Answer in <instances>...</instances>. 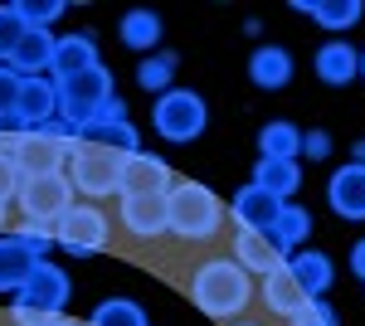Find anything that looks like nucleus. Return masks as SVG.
I'll return each instance as SVG.
<instances>
[{"instance_id":"nucleus-1","label":"nucleus","mask_w":365,"mask_h":326,"mask_svg":"<svg viewBox=\"0 0 365 326\" xmlns=\"http://www.w3.org/2000/svg\"><path fill=\"white\" fill-rule=\"evenodd\" d=\"M253 297H258L253 277L239 268L229 253H215V258L195 263V272H190V302H195L210 322H234V317H244L253 307Z\"/></svg>"},{"instance_id":"nucleus-2","label":"nucleus","mask_w":365,"mask_h":326,"mask_svg":"<svg viewBox=\"0 0 365 326\" xmlns=\"http://www.w3.org/2000/svg\"><path fill=\"white\" fill-rule=\"evenodd\" d=\"M225 229V200L200 185V180H175L166 195V234L180 244H215V234Z\"/></svg>"},{"instance_id":"nucleus-3","label":"nucleus","mask_w":365,"mask_h":326,"mask_svg":"<svg viewBox=\"0 0 365 326\" xmlns=\"http://www.w3.org/2000/svg\"><path fill=\"white\" fill-rule=\"evenodd\" d=\"M54 93H58V117L83 132L88 122L117 98V83H113V73H108V63H93V68L73 73V78H58Z\"/></svg>"},{"instance_id":"nucleus-4","label":"nucleus","mask_w":365,"mask_h":326,"mask_svg":"<svg viewBox=\"0 0 365 326\" xmlns=\"http://www.w3.org/2000/svg\"><path fill=\"white\" fill-rule=\"evenodd\" d=\"M63 175H68L73 195H83L88 205H98V200H108V195L122 190V156H117V151H108V146L78 141V146L68 151Z\"/></svg>"},{"instance_id":"nucleus-5","label":"nucleus","mask_w":365,"mask_h":326,"mask_svg":"<svg viewBox=\"0 0 365 326\" xmlns=\"http://www.w3.org/2000/svg\"><path fill=\"white\" fill-rule=\"evenodd\" d=\"M151 122H156V136L185 146V141L205 136L210 108H205V98H200L195 88H170V93H161V98H151Z\"/></svg>"},{"instance_id":"nucleus-6","label":"nucleus","mask_w":365,"mask_h":326,"mask_svg":"<svg viewBox=\"0 0 365 326\" xmlns=\"http://www.w3.org/2000/svg\"><path fill=\"white\" fill-rule=\"evenodd\" d=\"M15 205H20V224L54 234V224L73 210V185H68L63 170L58 175H34V180H20Z\"/></svg>"},{"instance_id":"nucleus-7","label":"nucleus","mask_w":365,"mask_h":326,"mask_svg":"<svg viewBox=\"0 0 365 326\" xmlns=\"http://www.w3.org/2000/svg\"><path fill=\"white\" fill-rule=\"evenodd\" d=\"M54 244L73 258H93L113 244V219L103 205H88V200H73V210L54 224Z\"/></svg>"},{"instance_id":"nucleus-8","label":"nucleus","mask_w":365,"mask_h":326,"mask_svg":"<svg viewBox=\"0 0 365 326\" xmlns=\"http://www.w3.org/2000/svg\"><path fill=\"white\" fill-rule=\"evenodd\" d=\"M73 297V282H68V272L58 268V263H39V268L25 277V287L15 292V312H29V317H39V322H54L63 317V307Z\"/></svg>"},{"instance_id":"nucleus-9","label":"nucleus","mask_w":365,"mask_h":326,"mask_svg":"<svg viewBox=\"0 0 365 326\" xmlns=\"http://www.w3.org/2000/svg\"><path fill=\"white\" fill-rule=\"evenodd\" d=\"M68 141H58L49 136L44 127L39 132H20L15 136V146H10V161L20 170V180H34V175H58L63 165H68Z\"/></svg>"},{"instance_id":"nucleus-10","label":"nucleus","mask_w":365,"mask_h":326,"mask_svg":"<svg viewBox=\"0 0 365 326\" xmlns=\"http://www.w3.org/2000/svg\"><path fill=\"white\" fill-rule=\"evenodd\" d=\"M117 224L132 244H156L166 239V195H122Z\"/></svg>"},{"instance_id":"nucleus-11","label":"nucleus","mask_w":365,"mask_h":326,"mask_svg":"<svg viewBox=\"0 0 365 326\" xmlns=\"http://www.w3.org/2000/svg\"><path fill=\"white\" fill-rule=\"evenodd\" d=\"M170 185H175V175L161 156H151V151L122 156V190L117 195H170Z\"/></svg>"},{"instance_id":"nucleus-12","label":"nucleus","mask_w":365,"mask_h":326,"mask_svg":"<svg viewBox=\"0 0 365 326\" xmlns=\"http://www.w3.org/2000/svg\"><path fill=\"white\" fill-rule=\"evenodd\" d=\"M15 117L25 132H39L58 117V93H54V78H20V98H15Z\"/></svg>"},{"instance_id":"nucleus-13","label":"nucleus","mask_w":365,"mask_h":326,"mask_svg":"<svg viewBox=\"0 0 365 326\" xmlns=\"http://www.w3.org/2000/svg\"><path fill=\"white\" fill-rule=\"evenodd\" d=\"M282 200H273L268 190H258V185H244V190H234V205H225V219H234V229H253V234H268L273 229V219H278Z\"/></svg>"},{"instance_id":"nucleus-14","label":"nucleus","mask_w":365,"mask_h":326,"mask_svg":"<svg viewBox=\"0 0 365 326\" xmlns=\"http://www.w3.org/2000/svg\"><path fill=\"white\" fill-rule=\"evenodd\" d=\"M229 258L249 272V277H268L273 268L287 263V253H278V244H273L268 234H253V229H234V248H229Z\"/></svg>"},{"instance_id":"nucleus-15","label":"nucleus","mask_w":365,"mask_h":326,"mask_svg":"<svg viewBox=\"0 0 365 326\" xmlns=\"http://www.w3.org/2000/svg\"><path fill=\"white\" fill-rule=\"evenodd\" d=\"M327 205H331V215L361 224L365 219V165H356V161L341 165L336 175L327 180Z\"/></svg>"},{"instance_id":"nucleus-16","label":"nucleus","mask_w":365,"mask_h":326,"mask_svg":"<svg viewBox=\"0 0 365 326\" xmlns=\"http://www.w3.org/2000/svg\"><path fill=\"white\" fill-rule=\"evenodd\" d=\"M93 63H103L98 58V39L88 34V29H73V34H58L54 39V63H49V78H73V73H83Z\"/></svg>"},{"instance_id":"nucleus-17","label":"nucleus","mask_w":365,"mask_h":326,"mask_svg":"<svg viewBox=\"0 0 365 326\" xmlns=\"http://www.w3.org/2000/svg\"><path fill=\"white\" fill-rule=\"evenodd\" d=\"M312 68H317V78L327 83V88H351V83L361 78V49H351L346 39H331V44L317 49Z\"/></svg>"},{"instance_id":"nucleus-18","label":"nucleus","mask_w":365,"mask_h":326,"mask_svg":"<svg viewBox=\"0 0 365 326\" xmlns=\"http://www.w3.org/2000/svg\"><path fill=\"white\" fill-rule=\"evenodd\" d=\"M39 263H49V258H39L20 234H0V292H20Z\"/></svg>"},{"instance_id":"nucleus-19","label":"nucleus","mask_w":365,"mask_h":326,"mask_svg":"<svg viewBox=\"0 0 365 326\" xmlns=\"http://www.w3.org/2000/svg\"><path fill=\"white\" fill-rule=\"evenodd\" d=\"M287 272H292V282H297L307 297H327V292H331V282H336L331 258H327V253H317V248H297V253H287Z\"/></svg>"},{"instance_id":"nucleus-20","label":"nucleus","mask_w":365,"mask_h":326,"mask_svg":"<svg viewBox=\"0 0 365 326\" xmlns=\"http://www.w3.org/2000/svg\"><path fill=\"white\" fill-rule=\"evenodd\" d=\"M249 83L253 88H263V93H278L292 83V54L282 49V44H258L249 58Z\"/></svg>"},{"instance_id":"nucleus-21","label":"nucleus","mask_w":365,"mask_h":326,"mask_svg":"<svg viewBox=\"0 0 365 326\" xmlns=\"http://www.w3.org/2000/svg\"><path fill=\"white\" fill-rule=\"evenodd\" d=\"M258 302H263L273 317H282V322H287V317H292L302 302H312V297L297 287V282H292V272H287V263H282V268H273L268 277H258Z\"/></svg>"},{"instance_id":"nucleus-22","label":"nucleus","mask_w":365,"mask_h":326,"mask_svg":"<svg viewBox=\"0 0 365 326\" xmlns=\"http://www.w3.org/2000/svg\"><path fill=\"white\" fill-rule=\"evenodd\" d=\"M54 29H29L25 39H20V49H15V58L5 63V68H15L20 78H44L49 73V63H54Z\"/></svg>"},{"instance_id":"nucleus-23","label":"nucleus","mask_w":365,"mask_h":326,"mask_svg":"<svg viewBox=\"0 0 365 326\" xmlns=\"http://www.w3.org/2000/svg\"><path fill=\"white\" fill-rule=\"evenodd\" d=\"M161 29H166V20H161L156 10H127V15L117 20V39H122L132 54H156Z\"/></svg>"},{"instance_id":"nucleus-24","label":"nucleus","mask_w":365,"mask_h":326,"mask_svg":"<svg viewBox=\"0 0 365 326\" xmlns=\"http://www.w3.org/2000/svg\"><path fill=\"white\" fill-rule=\"evenodd\" d=\"M253 185H258V190H268L273 200H282V205H292V195H297V185H302V165H297V161L258 156V165H253Z\"/></svg>"},{"instance_id":"nucleus-25","label":"nucleus","mask_w":365,"mask_h":326,"mask_svg":"<svg viewBox=\"0 0 365 326\" xmlns=\"http://www.w3.org/2000/svg\"><path fill=\"white\" fill-rule=\"evenodd\" d=\"M292 10L312 15L322 29H351V25H361V15H365L361 0H292Z\"/></svg>"},{"instance_id":"nucleus-26","label":"nucleus","mask_w":365,"mask_h":326,"mask_svg":"<svg viewBox=\"0 0 365 326\" xmlns=\"http://www.w3.org/2000/svg\"><path fill=\"white\" fill-rule=\"evenodd\" d=\"M307 234H312V210H302V205H282L273 229H268V239L278 244V253H297L307 244Z\"/></svg>"},{"instance_id":"nucleus-27","label":"nucleus","mask_w":365,"mask_h":326,"mask_svg":"<svg viewBox=\"0 0 365 326\" xmlns=\"http://www.w3.org/2000/svg\"><path fill=\"white\" fill-rule=\"evenodd\" d=\"M78 141L108 146V151H117V156L141 151V136H137V127H132V117H127V122H93V127H83V132H78Z\"/></svg>"},{"instance_id":"nucleus-28","label":"nucleus","mask_w":365,"mask_h":326,"mask_svg":"<svg viewBox=\"0 0 365 326\" xmlns=\"http://www.w3.org/2000/svg\"><path fill=\"white\" fill-rule=\"evenodd\" d=\"M258 156H273V161H297L302 156V132L292 122H268L258 132Z\"/></svg>"},{"instance_id":"nucleus-29","label":"nucleus","mask_w":365,"mask_h":326,"mask_svg":"<svg viewBox=\"0 0 365 326\" xmlns=\"http://www.w3.org/2000/svg\"><path fill=\"white\" fill-rule=\"evenodd\" d=\"M83 326H151V322H146V312L132 297H108L93 307V317Z\"/></svg>"},{"instance_id":"nucleus-30","label":"nucleus","mask_w":365,"mask_h":326,"mask_svg":"<svg viewBox=\"0 0 365 326\" xmlns=\"http://www.w3.org/2000/svg\"><path fill=\"white\" fill-rule=\"evenodd\" d=\"M137 83H141V93H151V98L170 93V88H175V54L141 58V63H137Z\"/></svg>"},{"instance_id":"nucleus-31","label":"nucleus","mask_w":365,"mask_h":326,"mask_svg":"<svg viewBox=\"0 0 365 326\" xmlns=\"http://www.w3.org/2000/svg\"><path fill=\"white\" fill-rule=\"evenodd\" d=\"M15 15L29 29H54V20L63 15V0H15Z\"/></svg>"},{"instance_id":"nucleus-32","label":"nucleus","mask_w":365,"mask_h":326,"mask_svg":"<svg viewBox=\"0 0 365 326\" xmlns=\"http://www.w3.org/2000/svg\"><path fill=\"white\" fill-rule=\"evenodd\" d=\"M29 34V25L15 15V5H0V63H10L15 49H20V39Z\"/></svg>"},{"instance_id":"nucleus-33","label":"nucleus","mask_w":365,"mask_h":326,"mask_svg":"<svg viewBox=\"0 0 365 326\" xmlns=\"http://www.w3.org/2000/svg\"><path fill=\"white\" fill-rule=\"evenodd\" d=\"M287 326H341V317H336V307H331L327 297H312L287 317Z\"/></svg>"},{"instance_id":"nucleus-34","label":"nucleus","mask_w":365,"mask_h":326,"mask_svg":"<svg viewBox=\"0 0 365 326\" xmlns=\"http://www.w3.org/2000/svg\"><path fill=\"white\" fill-rule=\"evenodd\" d=\"M20 195V170L10 161V151H0V205H10Z\"/></svg>"},{"instance_id":"nucleus-35","label":"nucleus","mask_w":365,"mask_h":326,"mask_svg":"<svg viewBox=\"0 0 365 326\" xmlns=\"http://www.w3.org/2000/svg\"><path fill=\"white\" fill-rule=\"evenodd\" d=\"M15 98H20V73L0 63V112H15Z\"/></svg>"},{"instance_id":"nucleus-36","label":"nucleus","mask_w":365,"mask_h":326,"mask_svg":"<svg viewBox=\"0 0 365 326\" xmlns=\"http://www.w3.org/2000/svg\"><path fill=\"white\" fill-rule=\"evenodd\" d=\"M302 156H307V161H327V156H331V136L327 132H302Z\"/></svg>"},{"instance_id":"nucleus-37","label":"nucleus","mask_w":365,"mask_h":326,"mask_svg":"<svg viewBox=\"0 0 365 326\" xmlns=\"http://www.w3.org/2000/svg\"><path fill=\"white\" fill-rule=\"evenodd\" d=\"M351 272L365 282V239H356V248H351Z\"/></svg>"},{"instance_id":"nucleus-38","label":"nucleus","mask_w":365,"mask_h":326,"mask_svg":"<svg viewBox=\"0 0 365 326\" xmlns=\"http://www.w3.org/2000/svg\"><path fill=\"white\" fill-rule=\"evenodd\" d=\"M351 161H356V165H365V141H356V151H351Z\"/></svg>"},{"instance_id":"nucleus-39","label":"nucleus","mask_w":365,"mask_h":326,"mask_svg":"<svg viewBox=\"0 0 365 326\" xmlns=\"http://www.w3.org/2000/svg\"><path fill=\"white\" fill-rule=\"evenodd\" d=\"M44 326H83V322H68V317H54V322H44Z\"/></svg>"},{"instance_id":"nucleus-40","label":"nucleus","mask_w":365,"mask_h":326,"mask_svg":"<svg viewBox=\"0 0 365 326\" xmlns=\"http://www.w3.org/2000/svg\"><path fill=\"white\" fill-rule=\"evenodd\" d=\"M5 219H10V205H0V234H5Z\"/></svg>"},{"instance_id":"nucleus-41","label":"nucleus","mask_w":365,"mask_h":326,"mask_svg":"<svg viewBox=\"0 0 365 326\" xmlns=\"http://www.w3.org/2000/svg\"><path fill=\"white\" fill-rule=\"evenodd\" d=\"M229 326H258V322H229Z\"/></svg>"},{"instance_id":"nucleus-42","label":"nucleus","mask_w":365,"mask_h":326,"mask_svg":"<svg viewBox=\"0 0 365 326\" xmlns=\"http://www.w3.org/2000/svg\"><path fill=\"white\" fill-rule=\"evenodd\" d=\"M361 83H365V54H361Z\"/></svg>"}]
</instances>
